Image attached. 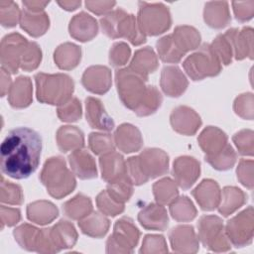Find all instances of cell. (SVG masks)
I'll return each mask as SVG.
<instances>
[{
	"mask_svg": "<svg viewBox=\"0 0 254 254\" xmlns=\"http://www.w3.org/2000/svg\"><path fill=\"white\" fill-rule=\"evenodd\" d=\"M42 139L33 129L19 127L11 130L0 147L1 171L16 180L30 177L38 168Z\"/></svg>",
	"mask_w": 254,
	"mask_h": 254,
	"instance_id": "1",
	"label": "cell"
},
{
	"mask_svg": "<svg viewBox=\"0 0 254 254\" xmlns=\"http://www.w3.org/2000/svg\"><path fill=\"white\" fill-rule=\"evenodd\" d=\"M169 156L158 148H147L138 156L126 161V176L133 186H140L150 179L161 177L168 173Z\"/></svg>",
	"mask_w": 254,
	"mask_h": 254,
	"instance_id": "2",
	"label": "cell"
},
{
	"mask_svg": "<svg viewBox=\"0 0 254 254\" xmlns=\"http://www.w3.org/2000/svg\"><path fill=\"white\" fill-rule=\"evenodd\" d=\"M40 180L49 194L57 199L66 196L76 187L73 173L68 170L62 157H51L45 162Z\"/></svg>",
	"mask_w": 254,
	"mask_h": 254,
	"instance_id": "3",
	"label": "cell"
},
{
	"mask_svg": "<svg viewBox=\"0 0 254 254\" xmlns=\"http://www.w3.org/2000/svg\"><path fill=\"white\" fill-rule=\"evenodd\" d=\"M37 99L46 104L62 105L71 98L74 82L72 78L64 73H44L35 75Z\"/></svg>",
	"mask_w": 254,
	"mask_h": 254,
	"instance_id": "4",
	"label": "cell"
},
{
	"mask_svg": "<svg viewBox=\"0 0 254 254\" xmlns=\"http://www.w3.org/2000/svg\"><path fill=\"white\" fill-rule=\"evenodd\" d=\"M102 32L110 39L125 38L134 46L146 42V36L141 32L137 18L123 9L110 11L100 19Z\"/></svg>",
	"mask_w": 254,
	"mask_h": 254,
	"instance_id": "5",
	"label": "cell"
},
{
	"mask_svg": "<svg viewBox=\"0 0 254 254\" xmlns=\"http://www.w3.org/2000/svg\"><path fill=\"white\" fill-rule=\"evenodd\" d=\"M148 78L133 71L129 67L120 68L115 73V83L122 103L129 109L135 110L144 99Z\"/></svg>",
	"mask_w": 254,
	"mask_h": 254,
	"instance_id": "6",
	"label": "cell"
},
{
	"mask_svg": "<svg viewBox=\"0 0 254 254\" xmlns=\"http://www.w3.org/2000/svg\"><path fill=\"white\" fill-rule=\"evenodd\" d=\"M137 23L145 36H158L170 29L172 17L163 3L139 2Z\"/></svg>",
	"mask_w": 254,
	"mask_h": 254,
	"instance_id": "7",
	"label": "cell"
},
{
	"mask_svg": "<svg viewBox=\"0 0 254 254\" xmlns=\"http://www.w3.org/2000/svg\"><path fill=\"white\" fill-rule=\"evenodd\" d=\"M183 66L192 80L215 76L221 71V64L209 44H203L196 52L190 55L184 61Z\"/></svg>",
	"mask_w": 254,
	"mask_h": 254,
	"instance_id": "8",
	"label": "cell"
},
{
	"mask_svg": "<svg viewBox=\"0 0 254 254\" xmlns=\"http://www.w3.org/2000/svg\"><path fill=\"white\" fill-rule=\"evenodd\" d=\"M198 239L202 245L214 252L230 250L231 243L225 233L223 221L216 215H203L197 222Z\"/></svg>",
	"mask_w": 254,
	"mask_h": 254,
	"instance_id": "9",
	"label": "cell"
},
{
	"mask_svg": "<svg viewBox=\"0 0 254 254\" xmlns=\"http://www.w3.org/2000/svg\"><path fill=\"white\" fill-rule=\"evenodd\" d=\"M140 238V231L129 217H121L106 241L107 253H132Z\"/></svg>",
	"mask_w": 254,
	"mask_h": 254,
	"instance_id": "10",
	"label": "cell"
},
{
	"mask_svg": "<svg viewBox=\"0 0 254 254\" xmlns=\"http://www.w3.org/2000/svg\"><path fill=\"white\" fill-rule=\"evenodd\" d=\"M19 246L38 253H57L50 236V228H37L28 223L21 224L13 231Z\"/></svg>",
	"mask_w": 254,
	"mask_h": 254,
	"instance_id": "11",
	"label": "cell"
},
{
	"mask_svg": "<svg viewBox=\"0 0 254 254\" xmlns=\"http://www.w3.org/2000/svg\"><path fill=\"white\" fill-rule=\"evenodd\" d=\"M224 230L233 246L238 248L249 245L252 242L254 231L253 207L248 206L228 220Z\"/></svg>",
	"mask_w": 254,
	"mask_h": 254,
	"instance_id": "12",
	"label": "cell"
},
{
	"mask_svg": "<svg viewBox=\"0 0 254 254\" xmlns=\"http://www.w3.org/2000/svg\"><path fill=\"white\" fill-rule=\"evenodd\" d=\"M28 40L18 33L6 35L0 45L1 68L15 74L20 68L21 60L28 44Z\"/></svg>",
	"mask_w": 254,
	"mask_h": 254,
	"instance_id": "13",
	"label": "cell"
},
{
	"mask_svg": "<svg viewBox=\"0 0 254 254\" xmlns=\"http://www.w3.org/2000/svg\"><path fill=\"white\" fill-rule=\"evenodd\" d=\"M173 177L183 190H189L200 175V164L193 157L181 156L173 163Z\"/></svg>",
	"mask_w": 254,
	"mask_h": 254,
	"instance_id": "14",
	"label": "cell"
},
{
	"mask_svg": "<svg viewBox=\"0 0 254 254\" xmlns=\"http://www.w3.org/2000/svg\"><path fill=\"white\" fill-rule=\"evenodd\" d=\"M173 129L182 135H193L201 126L199 115L190 107L181 105L173 109L170 115Z\"/></svg>",
	"mask_w": 254,
	"mask_h": 254,
	"instance_id": "15",
	"label": "cell"
},
{
	"mask_svg": "<svg viewBox=\"0 0 254 254\" xmlns=\"http://www.w3.org/2000/svg\"><path fill=\"white\" fill-rule=\"evenodd\" d=\"M81 83L86 90L92 93L104 94L112 84L111 70L105 65H91L84 70Z\"/></svg>",
	"mask_w": 254,
	"mask_h": 254,
	"instance_id": "16",
	"label": "cell"
},
{
	"mask_svg": "<svg viewBox=\"0 0 254 254\" xmlns=\"http://www.w3.org/2000/svg\"><path fill=\"white\" fill-rule=\"evenodd\" d=\"M173 251L178 253H196L199 239L191 225H178L169 232Z\"/></svg>",
	"mask_w": 254,
	"mask_h": 254,
	"instance_id": "17",
	"label": "cell"
},
{
	"mask_svg": "<svg viewBox=\"0 0 254 254\" xmlns=\"http://www.w3.org/2000/svg\"><path fill=\"white\" fill-rule=\"evenodd\" d=\"M160 85L166 95L179 97L187 90L189 81L185 73L178 66L168 65L162 69Z\"/></svg>",
	"mask_w": 254,
	"mask_h": 254,
	"instance_id": "18",
	"label": "cell"
},
{
	"mask_svg": "<svg viewBox=\"0 0 254 254\" xmlns=\"http://www.w3.org/2000/svg\"><path fill=\"white\" fill-rule=\"evenodd\" d=\"M85 117L91 128L106 132L114 128V121L98 98L89 96L85 99Z\"/></svg>",
	"mask_w": 254,
	"mask_h": 254,
	"instance_id": "19",
	"label": "cell"
},
{
	"mask_svg": "<svg viewBox=\"0 0 254 254\" xmlns=\"http://www.w3.org/2000/svg\"><path fill=\"white\" fill-rule=\"evenodd\" d=\"M191 194L202 210L210 211L218 206L221 190L215 181L206 179L191 190Z\"/></svg>",
	"mask_w": 254,
	"mask_h": 254,
	"instance_id": "20",
	"label": "cell"
},
{
	"mask_svg": "<svg viewBox=\"0 0 254 254\" xmlns=\"http://www.w3.org/2000/svg\"><path fill=\"white\" fill-rule=\"evenodd\" d=\"M115 146L123 153H134L139 151L143 145L140 130L129 123H123L117 127L114 133Z\"/></svg>",
	"mask_w": 254,
	"mask_h": 254,
	"instance_id": "21",
	"label": "cell"
},
{
	"mask_svg": "<svg viewBox=\"0 0 254 254\" xmlns=\"http://www.w3.org/2000/svg\"><path fill=\"white\" fill-rule=\"evenodd\" d=\"M69 35L79 42L92 40L98 33L97 21L85 12L74 15L68 25Z\"/></svg>",
	"mask_w": 254,
	"mask_h": 254,
	"instance_id": "22",
	"label": "cell"
},
{
	"mask_svg": "<svg viewBox=\"0 0 254 254\" xmlns=\"http://www.w3.org/2000/svg\"><path fill=\"white\" fill-rule=\"evenodd\" d=\"M201 150L205 153L204 158H210L219 154L228 144L226 134L217 127L207 126L197 138Z\"/></svg>",
	"mask_w": 254,
	"mask_h": 254,
	"instance_id": "23",
	"label": "cell"
},
{
	"mask_svg": "<svg viewBox=\"0 0 254 254\" xmlns=\"http://www.w3.org/2000/svg\"><path fill=\"white\" fill-rule=\"evenodd\" d=\"M138 221L148 230L164 231L169 225V217L164 205L149 203L138 213Z\"/></svg>",
	"mask_w": 254,
	"mask_h": 254,
	"instance_id": "24",
	"label": "cell"
},
{
	"mask_svg": "<svg viewBox=\"0 0 254 254\" xmlns=\"http://www.w3.org/2000/svg\"><path fill=\"white\" fill-rule=\"evenodd\" d=\"M68 163L72 173L81 180H89L97 177L95 161L86 150L78 149L72 151L68 156Z\"/></svg>",
	"mask_w": 254,
	"mask_h": 254,
	"instance_id": "25",
	"label": "cell"
},
{
	"mask_svg": "<svg viewBox=\"0 0 254 254\" xmlns=\"http://www.w3.org/2000/svg\"><path fill=\"white\" fill-rule=\"evenodd\" d=\"M101 177L106 183L114 182L126 176V161L119 153L111 151L99 158Z\"/></svg>",
	"mask_w": 254,
	"mask_h": 254,
	"instance_id": "26",
	"label": "cell"
},
{
	"mask_svg": "<svg viewBox=\"0 0 254 254\" xmlns=\"http://www.w3.org/2000/svg\"><path fill=\"white\" fill-rule=\"evenodd\" d=\"M33 100V85L30 77L19 76L12 83L8 92V101L13 108L28 107Z\"/></svg>",
	"mask_w": 254,
	"mask_h": 254,
	"instance_id": "27",
	"label": "cell"
},
{
	"mask_svg": "<svg viewBox=\"0 0 254 254\" xmlns=\"http://www.w3.org/2000/svg\"><path fill=\"white\" fill-rule=\"evenodd\" d=\"M50 236L57 252H60L63 249L72 248L78 237L74 226L66 220H60L51 227Z\"/></svg>",
	"mask_w": 254,
	"mask_h": 254,
	"instance_id": "28",
	"label": "cell"
},
{
	"mask_svg": "<svg viewBox=\"0 0 254 254\" xmlns=\"http://www.w3.org/2000/svg\"><path fill=\"white\" fill-rule=\"evenodd\" d=\"M20 26L32 37L44 35L50 27V19L46 12H32L27 9L21 11Z\"/></svg>",
	"mask_w": 254,
	"mask_h": 254,
	"instance_id": "29",
	"label": "cell"
},
{
	"mask_svg": "<svg viewBox=\"0 0 254 254\" xmlns=\"http://www.w3.org/2000/svg\"><path fill=\"white\" fill-rule=\"evenodd\" d=\"M171 37L175 47L184 56L188 52L197 49L201 40L199 32L195 28L188 25L176 27L173 34H171Z\"/></svg>",
	"mask_w": 254,
	"mask_h": 254,
	"instance_id": "30",
	"label": "cell"
},
{
	"mask_svg": "<svg viewBox=\"0 0 254 254\" xmlns=\"http://www.w3.org/2000/svg\"><path fill=\"white\" fill-rule=\"evenodd\" d=\"M231 41L233 47V56L236 60H243L245 58L253 59V29L244 27L241 30L232 28Z\"/></svg>",
	"mask_w": 254,
	"mask_h": 254,
	"instance_id": "31",
	"label": "cell"
},
{
	"mask_svg": "<svg viewBox=\"0 0 254 254\" xmlns=\"http://www.w3.org/2000/svg\"><path fill=\"white\" fill-rule=\"evenodd\" d=\"M203 19L206 25L210 28L222 29L226 27L231 21L228 3L225 1L205 3Z\"/></svg>",
	"mask_w": 254,
	"mask_h": 254,
	"instance_id": "32",
	"label": "cell"
},
{
	"mask_svg": "<svg viewBox=\"0 0 254 254\" xmlns=\"http://www.w3.org/2000/svg\"><path fill=\"white\" fill-rule=\"evenodd\" d=\"M158 65L159 62L154 50L150 47H145L135 52L128 67L145 78H148V75L154 72L158 68Z\"/></svg>",
	"mask_w": 254,
	"mask_h": 254,
	"instance_id": "33",
	"label": "cell"
},
{
	"mask_svg": "<svg viewBox=\"0 0 254 254\" xmlns=\"http://www.w3.org/2000/svg\"><path fill=\"white\" fill-rule=\"evenodd\" d=\"M57 144L59 149L64 152H72L82 149L84 146V136L82 131L76 126H62L57 131Z\"/></svg>",
	"mask_w": 254,
	"mask_h": 254,
	"instance_id": "34",
	"label": "cell"
},
{
	"mask_svg": "<svg viewBox=\"0 0 254 254\" xmlns=\"http://www.w3.org/2000/svg\"><path fill=\"white\" fill-rule=\"evenodd\" d=\"M59 215L58 207L48 200H36L27 206V217L30 221L46 225L54 221Z\"/></svg>",
	"mask_w": 254,
	"mask_h": 254,
	"instance_id": "35",
	"label": "cell"
},
{
	"mask_svg": "<svg viewBox=\"0 0 254 254\" xmlns=\"http://www.w3.org/2000/svg\"><path fill=\"white\" fill-rule=\"evenodd\" d=\"M78 226L85 235L93 238H101L107 233L110 222L102 212L91 211L87 216L78 220Z\"/></svg>",
	"mask_w": 254,
	"mask_h": 254,
	"instance_id": "36",
	"label": "cell"
},
{
	"mask_svg": "<svg viewBox=\"0 0 254 254\" xmlns=\"http://www.w3.org/2000/svg\"><path fill=\"white\" fill-rule=\"evenodd\" d=\"M81 59V49L72 43L60 45L54 53V61L59 68L69 70L77 66Z\"/></svg>",
	"mask_w": 254,
	"mask_h": 254,
	"instance_id": "37",
	"label": "cell"
},
{
	"mask_svg": "<svg viewBox=\"0 0 254 254\" xmlns=\"http://www.w3.org/2000/svg\"><path fill=\"white\" fill-rule=\"evenodd\" d=\"M247 200L245 192L236 187L223 188L218 203V211L223 216H228L240 208Z\"/></svg>",
	"mask_w": 254,
	"mask_h": 254,
	"instance_id": "38",
	"label": "cell"
},
{
	"mask_svg": "<svg viewBox=\"0 0 254 254\" xmlns=\"http://www.w3.org/2000/svg\"><path fill=\"white\" fill-rule=\"evenodd\" d=\"M63 211L68 218L80 220L92 211V202L88 196L78 193L64 203Z\"/></svg>",
	"mask_w": 254,
	"mask_h": 254,
	"instance_id": "39",
	"label": "cell"
},
{
	"mask_svg": "<svg viewBox=\"0 0 254 254\" xmlns=\"http://www.w3.org/2000/svg\"><path fill=\"white\" fill-rule=\"evenodd\" d=\"M153 194L157 203L170 204L179 195L177 183L170 178H164L153 185Z\"/></svg>",
	"mask_w": 254,
	"mask_h": 254,
	"instance_id": "40",
	"label": "cell"
},
{
	"mask_svg": "<svg viewBox=\"0 0 254 254\" xmlns=\"http://www.w3.org/2000/svg\"><path fill=\"white\" fill-rule=\"evenodd\" d=\"M170 213L175 220L188 222L196 216V208L188 196L183 195L170 203Z\"/></svg>",
	"mask_w": 254,
	"mask_h": 254,
	"instance_id": "41",
	"label": "cell"
},
{
	"mask_svg": "<svg viewBox=\"0 0 254 254\" xmlns=\"http://www.w3.org/2000/svg\"><path fill=\"white\" fill-rule=\"evenodd\" d=\"M210 47L214 55L219 60L220 64H223L225 65L231 64L233 58V47L230 29L227 30L224 34L218 35L210 44Z\"/></svg>",
	"mask_w": 254,
	"mask_h": 254,
	"instance_id": "42",
	"label": "cell"
},
{
	"mask_svg": "<svg viewBox=\"0 0 254 254\" xmlns=\"http://www.w3.org/2000/svg\"><path fill=\"white\" fill-rule=\"evenodd\" d=\"M163 102V96L159 89L154 85H148L146 95L140 105L134 110V112L140 116L145 117L155 113Z\"/></svg>",
	"mask_w": 254,
	"mask_h": 254,
	"instance_id": "43",
	"label": "cell"
},
{
	"mask_svg": "<svg viewBox=\"0 0 254 254\" xmlns=\"http://www.w3.org/2000/svg\"><path fill=\"white\" fill-rule=\"evenodd\" d=\"M156 48L159 58L164 63L177 64L184 57V55L175 47L171 35H167L159 39L156 43Z\"/></svg>",
	"mask_w": 254,
	"mask_h": 254,
	"instance_id": "44",
	"label": "cell"
},
{
	"mask_svg": "<svg viewBox=\"0 0 254 254\" xmlns=\"http://www.w3.org/2000/svg\"><path fill=\"white\" fill-rule=\"evenodd\" d=\"M107 192L117 201L126 202L133 194V184L124 176L114 182L107 183Z\"/></svg>",
	"mask_w": 254,
	"mask_h": 254,
	"instance_id": "45",
	"label": "cell"
},
{
	"mask_svg": "<svg viewBox=\"0 0 254 254\" xmlns=\"http://www.w3.org/2000/svg\"><path fill=\"white\" fill-rule=\"evenodd\" d=\"M88 145L90 150L95 155L101 156L114 151V137H112V135L109 133L92 132L88 136Z\"/></svg>",
	"mask_w": 254,
	"mask_h": 254,
	"instance_id": "46",
	"label": "cell"
},
{
	"mask_svg": "<svg viewBox=\"0 0 254 254\" xmlns=\"http://www.w3.org/2000/svg\"><path fill=\"white\" fill-rule=\"evenodd\" d=\"M236 158L237 156L234 149L230 144H227L226 147L216 156L204 159L213 169L218 171H226L234 166Z\"/></svg>",
	"mask_w": 254,
	"mask_h": 254,
	"instance_id": "47",
	"label": "cell"
},
{
	"mask_svg": "<svg viewBox=\"0 0 254 254\" xmlns=\"http://www.w3.org/2000/svg\"><path fill=\"white\" fill-rule=\"evenodd\" d=\"M0 200L2 203L20 205L24 201V194L20 186L7 182L2 177L0 187Z\"/></svg>",
	"mask_w": 254,
	"mask_h": 254,
	"instance_id": "48",
	"label": "cell"
},
{
	"mask_svg": "<svg viewBox=\"0 0 254 254\" xmlns=\"http://www.w3.org/2000/svg\"><path fill=\"white\" fill-rule=\"evenodd\" d=\"M42 61V51L40 46L35 42H28L22 60L20 68L25 71L36 69Z\"/></svg>",
	"mask_w": 254,
	"mask_h": 254,
	"instance_id": "49",
	"label": "cell"
},
{
	"mask_svg": "<svg viewBox=\"0 0 254 254\" xmlns=\"http://www.w3.org/2000/svg\"><path fill=\"white\" fill-rule=\"evenodd\" d=\"M96 205L100 212L105 215L116 216L123 212L124 210V203L117 201L114 199L107 190L100 191L96 196Z\"/></svg>",
	"mask_w": 254,
	"mask_h": 254,
	"instance_id": "50",
	"label": "cell"
},
{
	"mask_svg": "<svg viewBox=\"0 0 254 254\" xmlns=\"http://www.w3.org/2000/svg\"><path fill=\"white\" fill-rule=\"evenodd\" d=\"M21 11L13 1H0V23L5 28L15 27L20 22Z\"/></svg>",
	"mask_w": 254,
	"mask_h": 254,
	"instance_id": "51",
	"label": "cell"
},
{
	"mask_svg": "<svg viewBox=\"0 0 254 254\" xmlns=\"http://www.w3.org/2000/svg\"><path fill=\"white\" fill-rule=\"evenodd\" d=\"M58 117L64 122H75L80 119L82 110L80 101L76 97H71L64 104L58 106Z\"/></svg>",
	"mask_w": 254,
	"mask_h": 254,
	"instance_id": "52",
	"label": "cell"
},
{
	"mask_svg": "<svg viewBox=\"0 0 254 254\" xmlns=\"http://www.w3.org/2000/svg\"><path fill=\"white\" fill-rule=\"evenodd\" d=\"M232 141L238 152L244 156H252L254 151V133L252 130L244 129L233 135Z\"/></svg>",
	"mask_w": 254,
	"mask_h": 254,
	"instance_id": "53",
	"label": "cell"
},
{
	"mask_svg": "<svg viewBox=\"0 0 254 254\" xmlns=\"http://www.w3.org/2000/svg\"><path fill=\"white\" fill-rule=\"evenodd\" d=\"M131 56L129 46L124 42H117L112 45L109 51V63L114 67H119L127 64Z\"/></svg>",
	"mask_w": 254,
	"mask_h": 254,
	"instance_id": "54",
	"label": "cell"
},
{
	"mask_svg": "<svg viewBox=\"0 0 254 254\" xmlns=\"http://www.w3.org/2000/svg\"><path fill=\"white\" fill-rule=\"evenodd\" d=\"M168 252L167 242L162 235L148 234L144 237L140 253L152 254V253H166Z\"/></svg>",
	"mask_w": 254,
	"mask_h": 254,
	"instance_id": "55",
	"label": "cell"
},
{
	"mask_svg": "<svg viewBox=\"0 0 254 254\" xmlns=\"http://www.w3.org/2000/svg\"><path fill=\"white\" fill-rule=\"evenodd\" d=\"M254 97L252 93H243L236 97L233 103L235 113L243 119H253Z\"/></svg>",
	"mask_w": 254,
	"mask_h": 254,
	"instance_id": "56",
	"label": "cell"
},
{
	"mask_svg": "<svg viewBox=\"0 0 254 254\" xmlns=\"http://www.w3.org/2000/svg\"><path fill=\"white\" fill-rule=\"evenodd\" d=\"M238 181L249 190L253 189V161L252 160H240L237 170Z\"/></svg>",
	"mask_w": 254,
	"mask_h": 254,
	"instance_id": "57",
	"label": "cell"
},
{
	"mask_svg": "<svg viewBox=\"0 0 254 254\" xmlns=\"http://www.w3.org/2000/svg\"><path fill=\"white\" fill-rule=\"evenodd\" d=\"M234 15L239 22H246L254 15V1L232 2Z\"/></svg>",
	"mask_w": 254,
	"mask_h": 254,
	"instance_id": "58",
	"label": "cell"
},
{
	"mask_svg": "<svg viewBox=\"0 0 254 254\" xmlns=\"http://www.w3.org/2000/svg\"><path fill=\"white\" fill-rule=\"evenodd\" d=\"M1 216V229L4 226H13L21 220V211L18 208H12L5 205H1L0 208Z\"/></svg>",
	"mask_w": 254,
	"mask_h": 254,
	"instance_id": "59",
	"label": "cell"
},
{
	"mask_svg": "<svg viewBox=\"0 0 254 254\" xmlns=\"http://www.w3.org/2000/svg\"><path fill=\"white\" fill-rule=\"evenodd\" d=\"M115 4V1H85V7L96 15H106Z\"/></svg>",
	"mask_w": 254,
	"mask_h": 254,
	"instance_id": "60",
	"label": "cell"
},
{
	"mask_svg": "<svg viewBox=\"0 0 254 254\" xmlns=\"http://www.w3.org/2000/svg\"><path fill=\"white\" fill-rule=\"evenodd\" d=\"M25 9L32 12H42L44 8L49 4V1H23L22 2Z\"/></svg>",
	"mask_w": 254,
	"mask_h": 254,
	"instance_id": "61",
	"label": "cell"
},
{
	"mask_svg": "<svg viewBox=\"0 0 254 254\" xmlns=\"http://www.w3.org/2000/svg\"><path fill=\"white\" fill-rule=\"evenodd\" d=\"M12 85V80L10 73L1 68V96H5L9 92V89Z\"/></svg>",
	"mask_w": 254,
	"mask_h": 254,
	"instance_id": "62",
	"label": "cell"
},
{
	"mask_svg": "<svg viewBox=\"0 0 254 254\" xmlns=\"http://www.w3.org/2000/svg\"><path fill=\"white\" fill-rule=\"evenodd\" d=\"M58 4L66 11H73L80 6L81 2L80 1H58Z\"/></svg>",
	"mask_w": 254,
	"mask_h": 254,
	"instance_id": "63",
	"label": "cell"
}]
</instances>
